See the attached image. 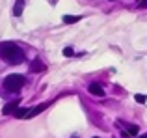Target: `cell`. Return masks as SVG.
Masks as SVG:
<instances>
[{"label": "cell", "instance_id": "30bf717a", "mask_svg": "<svg viewBox=\"0 0 147 138\" xmlns=\"http://www.w3.org/2000/svg\"><path fill=\"white\" fill-rule=\"evenodd\" d=\"M63 54H65V56H73V49H71V47H65V49H63Z\"/></svg>", "mask_w": 147, "mask_h": 138}, {"label": "cell", "instance_id": "8992f818", "mask_svg": "<svg viewBox=\"0 0 147 138\" xmlns=\"http://www.w3.org/2000/svg\"><path fill=\"white\" fill-rule=\"evenodd\" d=\"M121 125H125V129H127V135L129 136H134V135H138V125H130V123H125V121H121Z\"/></svg>", "mask_w": 147, "mask_h": 138}, {"label": "cell", "instance_id": "8fae6325", "mask_svg": "<svg viewBox=\"0 0 147 138\" xmlns=\"http://www.w3.org/2000/svg\"><path fill=\"white\" fill-rule=\"evenodd\" d=\"M140 6H142V7H147V0H144V2H140Z\"/></svg>", "mask_w": 147, "mask_h": 138}, {"label": "cell", "instance_id": "3957f363", "mask_svg": "<svg viewBox=\"0 0 147 138\" xmlns=\"http://www.w3.org/2000/svg\"><path fill=\"white\" fill-rule=\"evenodd\" d=\"M17 108H19V101H11V103H7V105L2 108V114H15Z\"/></svg>", "mask_w": 147, "mask_h": 138}, {"label": "cell", "instance_id": "7c38bea8", "mask_svg": "<svg viewBox=\"0 0 147 138\" xmlns=\"http://www.w3.org/2000/svg\"><path fill=\"white\" fill-rule=\"evenodd\" d=\"M140 138H147V133H145V135H142V136H140Z\"/></svg>", "mask_w": 147, "mask_h": 138}, {"label": "cell", "instance_id": "5b68a950", "mask_svg": "<svg viewBox=\"0 0 147 138\" xmlns=\"http://www.w3.org/2000/svg\"><path fill=\"white\" fill-rule=\"evenodd\" d=\"M88 91H90L91 95H97V97H102L104 95V90L99 86V84H90V88H88Z\"/></svg>", "mask_w": 147, "mask_h": 138}, {"label": "cell", "instance_id": "52a82bcc", "mask_svg": "<svg viewBox=\"0 0 147 138\" xmlns=\"http://www.w3.org/2000/svg\"><path fill=\"white\" fill-rule=\"evenodd\" d=\"M22 7H24V0H17V4H15V7H13V15L15 17H19V15L22 13Z\"/></svg>", "mask_w": 147, "mask_h": 138}, {"label": "cell", "instance_id": "9c48e42d", "mask_svg": "<svg viewBox=\"0 0 147 138\" xmlns=\"http://www.w3.org/2000/svg\"><path fill=\"white\" fill-rule=\"evenodd\" d=\"M134 99H136V101H138V103H145V101H147V97H145V95H142V93H138V95H134Z\"/></svg>", "mask_w": 147, "mask_h": 138}, {"label": "cell", "instance_id": "277c9868", "mask_svg": "<svg viewBox=\"0 0 147 138\" xmlns=\"http://www.w3.org/2000/svg\"><path fill=\"white\" fill-rule=\"evenodd\" d=\"M30 71H32V73L45 71V64L41 62V60H32V64H30Z\"/></svg>", "mask_w": 147, "mask_h": 138}, {"label": "cell", "instance_id": "7a4b0ae2", "mask_svg": "<svg viewBox=\"0 0 147 138\" xmlns=\"http://www.w3.org/2000/svg\"><path fill=\"white\" fill-rule=\"evenodd\" d=\"M26 84V78L22 75H7L4 78V90L6 91H17Z\"/></svg>", "mask_w": 147, "mask_h": 138}, {"label": "cell", "instance_id": "ba28073f", "mask_svg": "<svg viewBox=\"0 0 147 138\" xmlns=\"http://www.w3.org/2000/svg\"><path fill=\"white\" fill-rule=\"evenodd\" d=\"M76 21H80L78 15H65V17H63V22H67V24H71V22H76Z\"/></svg>", "mask_w": 147, "mask_h": 138}, {"label": "cell", "instance_id": "4fadbf2b", "mask_svg": "<svg viewBox=\"0 0 147 138\" xmlns=\"http://www.w3.org/2000/svg\"><path fill=\"white\" fill-rule=\"evenodd\" d=\"M93 138H99V136H93Z\"/></svg>", "mask_w": 147, "mask_h": 138}, {"label": "cell", "instance_id": "6da1fadb", "mask_svg": "<svg viewBox=\"0 0 147 138\" xmlns=\"http://www.w3.org/2000/svg\"><path fill=\"white\" fill-rule=\"evenodd\" d=\"M0 56H2L7 64H11V66L24 62V52L15 43H2L0 45Z\"/></svg>", "mask_w": 147, "mask_h": 138}]
</instances>
